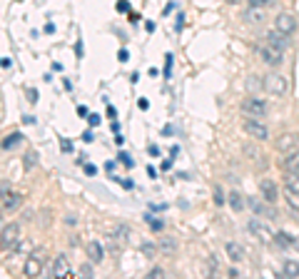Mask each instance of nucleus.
Listing matches in <instances>:
<instances>
[{"label": "nucleus", "mask_w": 299, "mask_h": 279, "mask_svg": "<svg viewBox=\"0 0 299 279\" xmlns=\"http://www.w3.org/2000/svg\"><path fill=\"white\" fill-rule=\"evenodd\" d=\"M23 219L30 222V219H33V209H25V212H23Z\"/></svg>", "instance_id": "nucleus-56"}, {"label": "nucleus", "mask_w": 299, "mask_h": 279, "mask_svg": "<svg viewBox=\"0 0 299 279\" xmlns=\"http://www.w3.org/2000/svg\"><path fill=\"white\" fill-rule=\"evenodd\" d=\"M282 180H284V187H287V189L299 192V172H284Z\"/></svg>", "instance_id": "nucleus-21"}, {"label": "nucleus", "mask_w": 299, "mask_h": 279, "mask_svg": "<svg viewBox=\"0 0 299 279\" xmlns=\"http://www.w3.org/2000/svg\"><path fill=\"white\" fill-rule=\"evenodd\" d=\"M80 274H82V277H92V274H95V267H92L90 262H85V264L80 267Z\"/></svg>", "instance_id": "nucleus-35"}, {"label": "nucleus", "mask_w": 299, "mask_h": 279, "mask_svg": "<svg viewBox=\"0 0 299 279\" xmlns=\"http://www.w3.org/2000/svg\"><path fill=\"white\" fill-rule=\"evenodd\" d=\"M294 247H297V249H299V239H297V244H294Z\"/></svg>", "instance_id": "nucleus-61"}, {"label": "nucleus", "mask_w": 299, "mask_h": 279, "mask_svg": "<svg viewBox=\"0 0 299 279\" xmlns=\"http://www.w3.org/2000/svg\"><path fill=\"white\" fill-rule=\"evenodd\" d=\"M277 0H249L252 8H267V5H274Z\"/></svg>", "instance_id": "nucleus-33"}, {"label": "nucleus", "mask_w": 299, "mask_h": 279, "mask_svg": "<svg viewBox=\"0 0 299 279\" xmlns=\"http://www.w3.org/2000/svg\"><path fill=\"white\" fill-rule=\"evenodd\" d=\"M239 107H242V112H244V115L257 117V120H262V117L267 115V110H269V107H267V102H264L262 97H244Z\"/></svg>", "instance_id": "nucleus-4"}, {"label": "nucleus", "mask_w": 299, "mask_h": 279, "mask_svg": "<svg viewBox=\"0 0 299 279\" xmlns=\"http://www.w3.org/2000/svg\"><path fill=\"white\" fill-rule=\"evenodd\" d=\"M28 100H30V102H38V90H35V88L28 90Z\"/></svg>", "instance_id": "nucleus-42"}, {"label": "nucleus", "mask_w": 299, "mask_h": 279, "mask_svg": "<svg viewBox=\"0 0 299 279\" xmlns=\"http://www.w3.org/2000/svg\"><path fill=\"white\" fill-rule=\"evenodd\" d=\"M82 167H85V175H87V177H95V175H97V167H95V165H82Z\"/></svg>", "instance_id": "nucleus-39"}, {"label": "nucleus", "mask_w": 299, "mask_h": 279, "mask_svg": "<svg viewBox=\"0 0 299 279\" xmlns=\"http://www.w3.org/2000/svg\"><path fill=\"white\" fill-rule=\"evenodd\" d=\"M112 237H117V239H127V237H130V229H127L125 224H120V227H115Z\"/></svg>", "instance_id": "nucleus-32"}, {"label": "nucleus", "mask_w": 299, "mask_h": 279, "mask_svg": "<svg viewBox=\"0 0 299 279\" xmlns=\"http://www.w3.org/2000/svg\"><path fill=\"white\" fill-rule=\"evenodd\" d=\"M115 142H117V145L122 147V145H125V137H122V135H115Z\"/></svg>", "instance_id": "nucleus-58"}, {"label": "nucleus", "mask_w": 299, "mask_h": 279, "mask_svg": "<svg viewBox=\"0 0 299 279\" xmlns=\"http://www.w3.org/2000/svg\"><path fill=\"white\" fill-rule=\"evenodd\" d=\"M75 53H77V58H82V40H77V45H75Z\"/></svg>", "instance_id": "nucleus-54"}, {"label": "nucleus", "mask_w": 299, "mask_h": 279, "mask_svg": "<svg viewBox=\"0 0 299 279\" xmlns=\"http://www.w3.org/2000/svg\"><path fill=\"white\" fill-rule=\"evenodd\" d=\"M242 130L249 135V137H254V140H259V142H264V140H269V127L262 122V120H257V117H247L244 122H242Z\"/></svg>", "instance_id": "nucleus-3"}, {"label": "nucleus", "mask_w": 299, "mask_h": 279, "mask_svg": "<svg viewBox=\"0 0 299 279\" xmlns=\"http://www.w3.org/2000/svg\"><path fill=\"white\" fill-rule=\"evenodd\" d=\"M224 252H227V257H229L232 262H242V259H244V247L237 244V242H227Z\"/></svg>", "instance_id": "nucleus-18"}, {"label": "nucleus", "mask_w": 299, "mask_h": 279, "mask_svg": "<svg viewBox=\"0 0 299 279\" xmlns=\"http://www.w3.org/2000/svg\"><path fill=\"white\" fill-rule=\"evenodd\" d=\"M267 45H272V48H277V50H287L289 48V35H284V33H279V30H269L267 35Z\"/></svg>", "instance_id": "nucleus-11"}, {"label": "nucleus", "mask_w": 299, "mask_h": 279, "mask_svg": "<svg viewBox=\"0 0 299 279\" xmlns=\"http://www.w3.org/2000/svg\"><path fill=\"white\" fill-rule=\"evenodd\" d=\"M224 202H227V194H224V189L217 185V187H215V204H217V207H222Z\"/></svg>", "instance_id": "nucleus-31"}, {"label": "nucleus", "mask_w": 299, "mask_h": 279, "mask_svg": "<svg viewBox=\"0 0 299 279\" xmlns=\"http://www.w3.org/2000/svg\"><path fill=\"white\" fill-rule=\"evenodd\" d=\"M137 107H140V110H147V107H150V102H147V100H145V97H142V100H140V102H137Z\"/></svg>", "instance_id": "nucleus-55"}, {"label": "nucleus", "mask_w": 299, "mask_h": 279, "mask_svg": "<svg viewBox=\"0 0 299 279\" xmlns=\"http://www.w3.org/2000/svg\"><path fill=\"white\" fill-rule=\"evenodd\" d=\"M117 162H122V165H127V167H135V160H132L127 152H120V155H117Z\"/></svg>", "instance_id": "nucleus-34"}, {"label": "nucleus", "mask_w": 299, "mask_h": 279, "mask_svg": "<svg viewBox=\"0 0 299 279\" xmlns=\"http://www.w3.org/2000/svg\"><path fill=\"white\" fill-rule=\"evenodd\" d=\"M284 202H287V207H289V209L299 212V192H294V189H287V187H284Z\"/></svg>", "instance_id": "nucleus-20"}, {"label": "nucleus", "mask_w": 299, "mask_h": 279, "mask_svg": "<svg viewBox=\"0 0 299 279\" xmlns=\"http://www.w3.org/2000/svg\"><path fill=\"white\" fill-rule=\"evenodd\" d=\"M262 88H264V80H259V75H249V78H247V90L257 93V90H262Z\"/></svg>", "instance_id": "nucleus-26"}, {"label": "nucleus", "mask_w": 299, "mask_h": 279, "mask_svg": "<svg viewBox=\"0 0 299 279\" xmlns=\"http://www.w3.org/2000/svg\"><path fill=\"white\" fill-rule=\"evenodd\" d=\"M264 90L274 97H284L289 93V80L282 75V73H269L264 78Z\"/></svg>", "instance_id": "nucleus-1"}, {"label": "nucleus", "mask_w": 299, "mask_h": 279, "mask_svg": "<svg viewBox=\"0 0 299 279\" xmlns=\"http://www.w3.org/2000/svg\"><path fill=\"white\" fill-rule=\"evenodd\" d=\"M242 20L247 23V25H259V23H264V8H247L244 13H242Z\"/></svg>", "instance_id": "nucleus-14"}, {"label": "nucleus", "mask_w": 299, "mask_h": 279, "mask_svg": "<svg viewBox=\"0 0 299 279\" xmlns=\"http://www.w3.org/2000/svg\"><path fill=\"white\" fill-rule=\"evenodd\" d=\"M257 55H259V60H262L264 65H269V68H279V65L284 63V53L277 50V48H272V45L257 48Z\"/></svg>", "instance_id": "nucleus-5"}, {"label": "nucleus", "mask_w": 299, "mask_h": 279, "mask_svg": "<svg viewBox=\"0 0 299 279\" xmlns=\"http://www.w3.org/2000/svg\"><path fill=\"white\" fill-rule=\"evenodd\" d=\"M120 185H122L125 189H132V187H135V182H132V180H120Z\"/></svg>", "instance_id": "nucleus-49"}, {"label": "nucleus", "mask_w": 299, "mask_h": 279, "mask_svg": "<svg viewBox=\"0 0 299 279\" xmlns=\"http://www.w3.org/2000/svg\"><path fill=\"white\" fill-rule=\"evenodd\" d=\"M43 30H45L48 35H53V33H55V25H53V23H45V28H43Z\"/></svg>", "instance_id": "nucleus-52"}, {"label": "nucleus", "mask_w": 299, "mask_h": 279, "mask_svg": "<svg viewBox=\"0 0 299 279\" xmlns=\"http://www.w3.org/2000/svg\"><path fill=\"white\" fill-rule=\"evenodd\" d=\"M0 214H3V209H0Z\"/></svg>", "instance_id": "nucleus-62"}, {"label": "nucleus", "mask_w": 299, "mask_h": 279, "mask_svg": "<svg viewBox=\"0 0 299 279\" xmlns=\"http://www.w3.org/2000/svg\"><path fill=\"white\" fill-rule=\"evenodd\" d=\"M145 30H147V33H155V30H157V23H152V20H147V23H145Z\"/></svg>", "instance_id": "nucleus-41"}, {"label": "nucleus", "mask_w": 299, "mask_h": 279, "mask_svg": "<svg viewBox=\"0 0 299 279\" xmlns=\"http://www.w3.org/2000/svg\"><path fill=\"white\" fill-rule=\"evenodd\" d=\"M227 202H229V207H232L234 212H242V209H244V204H247V202H244V197H242L237 189H232V192L227 194Z\"/></svg>", "instance_id": "nucleus-19"}, {"label": "nucleus", "mask_w": 299, "mask_h": 279, "mask_svg": "<svg viewBox=\"0 0 299 279\" xmlns=\"http://www.w3.org/2000/svg\"><path fill=\"white\" fill-rule=\"evenodd\" d=\"M282 274H284V277H299V262L287 259V262L282 264Z\"/></svg>", "instance_id": "nucleus-24"}, {"label": "nucleus", "mask_w": 299, "mask_h": 279, "mask_svg": "<svg viewBox=\"0 0 299 279\" xmlns=\"http://www.w3.org/2000/svg\"><path fill=\"white\" fill-rule=\"evenodd\" d=\"M115 10H117V13H130V3H127V0H117Z\"/></svg>", "instance_id": "nucleus-36"}, {"label": "nucleus", "mask_w": 299, "mask_h": 279, "mask_svg": "<svg viewBox=\"0 0 299 279\" xmlns=\"http://www.w3.org/2000/svg\"><path fill=\"white\" fill-rule=\"evenodd\" d=\"M145 222H147V224H150V227H152V229H155V232H160V229H162V227H165V222H162V219H155V217H152V214H150V212H147V214H145Z\"/></svg>", "instance_id": "nucleus-28"}, {"label": "nucleus", "mask_w": 299, "mask_h": 279, "mask_svg": "<svg viewBox=\"0 0 299 279\" xmlns=\"http://www.w3.org/2000/svg\"><path fill=\"white\" fill-rule=\"evenodd\" d=\"M20 204H23V194H18V192H10L8 197H3V209L5 212H15V209H20Z\"/></svg>", "instance_id": "nucleus-17"}, {"label": "nucleus", "mask_w": 299, "mask_h": 279, "mask_svg": "<svg viewBox=\"0 0 299 279\" xmlns=\"http://www.w3.org/2000/svg\"><path fill=\"white\" fill-rule=\"evenodd\" d=\"M20 142H23V132H13V135H8L3 142H0V147H3V150H13Z\"/></svg>", "instance_id": "nucleus-22"}, {"label": "nucleus", "mask_w": 299, "mask_h": 279, "mask_svg": "<svg viewBox=\"0 0 299 279\" xmlns=\"http://www.w3.org/2000/svg\"><path fill=\"white\" fill-rule=\"evenodd\" d=\"M65 224H68V227L77 224V217H75V214H65Z\"/></svg>", "instance_id": "nucleus-44"}, {"label": "nucleus", "mask_w": 299, "mask_h": 279, "mask_svg": "<svg viewBox=\"0 0 299 279\" xmlns=\"http://www.w3.org/2000/svg\"><path fill=\"white\" fill-rule=\"evenodd\" d=\"M10 194V185H3V187H0V197H8Z\"/></svg>", "instance_id": "nucleus-50"}, {"label": "nucleus", "mask_w": 299, "mask_h": 279, "mask_svg": "<svg viewBox=\"0 0 299 279\" xmlns=\"http://www.w3.org/2000/svg\"><path fill=\"white\" fill-rule=\"evenodd\" d=\"M23 274L25 277H40L43 274V259H38L35 254H30V259L23 264Z\"/></svg>", "instance_id": "nucleus-15"}, {"label": "nucleus", "mask_w": 299, "mask_h": 279, "mask_svg": "<svg viewBox=\"0 0 299 279\" xmlns=\"http://www.w3.org/2000/svg\"><path fill=\"white\" fill-rule=\"evenodd\" d=\"M87 122H90L92 127H95V125H100V115H90V117H87Z\"/></svg>", "instance_id": "nucleus-48"}, {"label": "nucleus", "mask_w": 299, "mask_h": 279, "mask_svg": "<svg viewBox=\"0 0 299 279\" xmlns=\"http://www.w3.org/2000/svg\"><path fill=\"white\" fill-rule=\"evenodd\" d=\"M150 155L157 157V155H160V147H157V145H150Z\"/></svg>", "instance_id": "nucleus-53"}, {"label": "nucleus", "mask_w": 299, "mask_h": 279, "mask_svg": "<svg viewBox=\"0 0 299 279\" xmlns=\"http://www.w3.org/2000/svg\"><path fill=\"white\" fill-rule=\"evenodd\" d=\"M50 272H53V277H58V279H63V277H73V269H70V259H68V254H58V257L53 259Z\"/></svg>", "instance_id": "nucleus-8"}, {"label": "nucleus", "mask_w": 299, "mask_h": 279, "mask_svg": "<svg viewBox=\"0 0 299 279\" xmlns=\"http://www.w3.org/2000/svg\"><path fill=\"white\" fill-rule=\"evenodd\" d=\"M279 167H282L284 172H299V150L282 152V157H279Z\"/></svg>", "instance_id": "nucleus-10"}, {"label": "nucleus", "mask_w": 299, "mask_h": 279, "mask_svg": "<svg viewBox=\"0 0 299 279\" xmlns=\"http://www.w3.org/2000/svg\"><path fill=\"white\" fill-rule=\"evenodd\" d=\"M274 242H277L279 247H284V249H287V247H294V244H297V239H294L292 234H287V232H277V234H274Z\"/></svg>", "instance_id": "nucleus-23"}, {"label": "nucleus", "mask_w": 299, "mask_h": 279, "mask_svg": "<svg viewBox=\"0 0 299 279\" xmlns=\"http://www.w3.org/2000/svg\"><path fill=\"white\" fill-rule=\"evenodd\" d=\"M117 60H120V63H127V60H130V53H127V50L122 48V50L117 53Z\"/></svg>", "instance_id": "nucleus-40"}, {"label": "nucleus", "mask_w": 299, "mask_h": 279, "mask_svg": "<svg viewBox=\"0 0 299 279\" xmlns=\"http://www.w3.org/2000/svg\"><path fill=\"white\" fill-rule=\"evenodd\" d=\"M297 145H299V135H294V132H284V135L277 140V150H279V152L297 150Z\"/></svg>", "instance_id": "nucleus-13"}, {"label": "nucleus", "mask_w": 299, "mask_h": 279, "mask_svg": "<svg viewBox=\"0 0 299 279\" xmlns=\"http://www.w3.org/2000/svg\"><path fill=\"white\" fill-rule=\"evenodd\" d=\"M87 257L92 259V264H102L105 262V249L100 242H90L87 244Z\"/></svg>", "instance_id": "nucleus-16"}, {"label": "nucleus", "mask_w": 299, "mask_h": 279, "mask_svg": "<svg viewBox=\"0 0 299 279\" xmlns=\"http://www.w3.org/2000/svg\"><path fill=\"white\" fill-rule=\"evenodd\" d=\"M247 204H249V209L257 214V217H264V219H277L279 214H277V209H274V202H267L264 199V204L262 202H257V199H247Z\"/></svg>", "instance_id": "nucleus-6"}, {"label": "nucleus", "mask_w": 299, "mask_h": 279, "mask_svg": "<svg viewBox=\"0 0 299 279\" xmlns=\"http://www.w3.org/2000/svg\"><path fill=\"white\" fill-rule=\"evenodd\" d=\"M172 65H175V55L167 53V55H165V78H167V80H170V75H172Z\"/></svg>", "instance_id": "nucleus-30"}, {"label": "nucleus", "mask_w": 299, "mask_h": 279, "mask_svg": "<svg viewBox=\"0 0 299 279\" xmlns=\"http://www.w3.org/2000/svg\"><path fill=\"white\" fill-rule=\"evenodd\" d=\"M150 277L162 279V277H165V269H162V267H152V269H150Z\"/></svg>", "instance_id": "nucleus-37"}, {"label": "nucleus", "mask_w": 299, "mask_h": 279, "mask_svg": "<svg viewBox=\"0 0 299 279\" xmlns=\"http://www.w3.org/2000/svg\"><path fill=\"white\" fill-rule=\"evenodd\" d=\"M175 249H177V242H175V239H170V237H162V239H160V252H162V254H172Z\"/></svg>", "instance_id": "nucleus-25"}, {"label": "nucleus", "mask_w": 299, "mask_h": 279, "mask_svg": "<svg viewBox=\"0 0 299 279\" xmlns=\"http://www.w3.org/2000/svg\"><path fill=\"white\" fill-rule=\"evenodd\" d=\"M92 140H95L92 130H85V132H82V142H92Z\"/></svg>", "instance_id": "nucleus-43"}, {"label": "nucleus", "mask_w": 299, "mask_h": 279, "mask_svg": "<svg viewBox=\"0 0 299 279\" xmlns=\"http://www.w3.org/2000/svg\"><path fill=\"white\" fill-rule=\"evenodd\" d=\"M170 167H172V157H170V160H165V162H162V170H170Z\"/></svg>", "instance_id": "nucleus-59"}, {"label": "nucleus", "mask_w": 299, "mask_h": 279, "mask_svg": "<svg viewBox=\"0 0 299 279\" xmlns=\"http://www.w3.org/2000/svg\"><path fill=\"white\" fill-rule=\"evenodd\" d=\"M23 165H25V170H33V167L38 165V152H35V150L25 152V157H23Z\"/></svg>", "instance_id": "nucleus-27"}, {"label": "nucleus", "mask_w": 299, "mask_h": 279, "mask_svg": "<svg viewBox=\"0 0 299 279\" xmlns=\"http://www.w3.org/2000/svg\"><path fill=\"white\" fill-rule=\"evenodd\" d=\"M127 18H130V23H140V15H137V13H132V10L127 13Z\"/></svg>", "instance_id": "nucleus-51"}, {"label": "nucleus", "mask_w": 299, "mask_h": 279, "mask_svg": "<svg viewBox=\"0 0 299 279\" xmlns=\"http://www.w3.org/2000/svg\"><path fill=\"white\" fill-rule=\"evenodd\" d=\"M18 242H20V224L18 222H10V224H5L3 229H0V249L13 252Z\"/></svg>", "instance_id": "nucleus-2"}, {"label": "nucleus", "mask_w": 299, "mask_h": 279, "mask_svg": "<svg viewBox=\"0 0 299 279\" xmlns=\"http://www.w3.org/2000/svg\"><path fill=\"white\" fill-rule=\"evenodd\" d=\"M224 3H229V5H237V3H242V0H224Z\"/></svg>", "instance_id": "nucleus-60"}, {"label": "nucleus", "mask_w": 299, "mask_h": 279, "mask_svg": "<svg viewBox=\"0 0 299 279\" xmlns=\"http://www.w3.org/2000/svg\"><path fill=\"white\" fill-rule=\"evenodd\" d=\"M60 150L63 152H73V142H68L65 137H60Z\"/></svg>", "instance_id": "nucleus-38"}, {"label": "nucleus", "mask_w": 299, "mask_h": 279, "mask_svg": "<svg viewBox=\"0 0 299 279\" xmlns=\"http://www.w3.org/2000/svg\"><path fill=\"white\" fill-rule=\"evenodd\" d=\"M247 229H249L252 234H257L262 242H272V239H274V234H269V229H267V227H264L257 217H252V219L247 222Z\"/></svg>", "instance_id": "nucleus-12"}, {"label": "nucleus", "mask_w": 299, "mask_h": 279, "mask_svg": "<svg viewBox=\"0 0 299 279\" xmlns=\"http://www.w3.org/2000/svg\"><path fill=\"white\" fill-rule=\"evenodd\" d=\"M115 167H117V162H115V160H110V162H105V172H107V175H110V172H112Z\"/></svg>", "instance_id": "nucleus-46"}, {"label": "nucleus", "mask_w": 299, "mask_h": 279, "mask_svg": "<svg viewBox=\"0 0 299 279\" xmlns=\"http://www.w3.org/2000/svg\"><path fill=\"white\" fill-rule=\"evenodd\" d=\"M140 249H142V254H145V257H155V254H157V247H155L152 242H142V244H140Z\"/></svg>", "instance_id": "nucleus-29"}, {"label": "nucleus", "mask_w": 299, "mask_h": 279, "mask_svg": "<svg viewBox=\"0 0 299 279\" xmlns=\"http://www.w3.org/2000/svg\"><path fill=\"white\" fill-rule=\"evenodd\" d=\"M77 115L87 120V107H85V105H77Z\"/></svg>", "instance_id": "nucleus-47"}, {"label": "nucleus", "mask_w": 299, "mask_h": 279, "mask_svg": "<svg viewBox=\"0 0 299 279\" xmlns=\"http://www.w3.org/2000/svg\"><path fill=\"white\" fill-rule=\"evenodd\" d=\"M33 254H35L38 259H43V262H45V249H38V252H33Z\"/></svg>", "instance_id": "nucleus-57"}, {"label": "nucleus", "mask_w": 299, "mask_h": 279, "mask_svg": "<svg viewBox=\"0 0 299 279\" xmlns=\"http://www.w3.org/2000/svg\"><path fill=\"white\" fill-rule=\"evenodd\" d=\"M274 30H279V33H284V35H292V33L297 30V18H294L292 13H279V15L274 18Z\"/></svg>", "instance_id": "nucleus-7"}, {"label": "nucleus", "mask_w": 299, "mask_h": 279, "mask_svg": "<svg viewBox=\"0 0 299 279\" xmlns=\"http://www.w3.org/2000/svg\"><path fill=\"white\" fill-rule=\"evenodd\" d=\"M259 197L267 199V202H277V199H279V187H277V182H272L269 177L259 180Z\"/></svg>", "instance_id": "nucleus-9"}, {"label": "nucleus", "mask_w": 299, "mask_h": 279, "mask_svg": "<svg viewBox=\"0 0 299 279\" xmlns=\"http://www.w3.org/2000/svg\"><path fill=\"white\" fill-rule=\"evenodd\" d=\"M107 117H110V120H115V117H117V110H115L110 102H107Z\"/></svg>", "instance_id": "nucleus-45"}]
</instances>
